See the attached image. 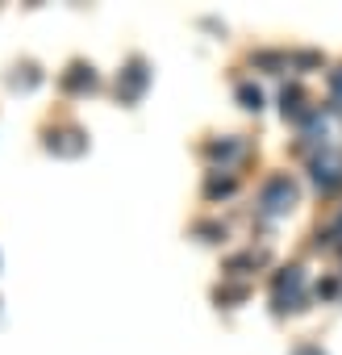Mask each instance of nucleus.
<instances>
[{
    "mask_svg": "<svg viewBox=\"0 0 342 355\" xmlns=\"http://www.w3.org/2000/svg\"><path fill=\"white\" fill-rule=\"evenodd\" d=\"M300 284H305L300 268L280 272L276 276V309H300Z\"/></svg>",
    "mask_w": 342,
    "mask_h": 355,
    "instance_id": "f257e3e1",
    "label": "nucleus"
},
{
    "mask_svg": "<svg viewBox=\"0 0 342 355\" xmlns=\"http://www.w3.org/2000/svg\"><path fill=\"white\" fill-rule=\"evenodd\" d=\"M292 201H296L292 180H288V175H276V180L267 184V193H263V209L267 214H284V209H292Z\"/></svg>",
    "mask_w": 342,
    "mask_h": 355,
    "instance_id": "f03ea898",
    "label": "nucleus"
},
{
    "mask_svg": "<svg viewBox=\"0 0 342 355\" xmlns=\"http://www.w3.org/2000/svg\"><path fill=\"white\" fill-rule=\"evenodd\" d=\"M313 180H317L321 189H338V184H342V155H338V150H330V155H321V159L313 163Z\"/></svg>",
    "mask_w": 342,
    "mask_h": 355,
    "instance_id": "7ed1b4c3",
    "label": "nucleus"
},
{
    "mask_svg": "<svg viewBox=\"0 0 342 355\" xmlns=\"http://www.w3.org/2000/svg\"><path fill=\"white\" fill-rule=\"evenodd\" d=\"M117 88H121V96H125V101H138V96H142V88H146V67H142V63H134V67L117 80Z\"/></svg>",
    "mask_w": 342,
    "mask_h": 355,
    "instance_id": "20e7f679",
    "label": "nucleus"
},
{
    "mask_svg": "<svg viewBox=\"0 0 342 355\" xmlns=\"http://www.w3.org/2000/svg\"><path fill=\"white\" fill-rule=\"evenodd\" d=\"M92 84H96L92 67H71V76H63V88H71V92H80V88H92Z\"/></svg>",
    "mask_w": 342,
    "mask_h": 355,
    "instance_id": "39448f33",
    "label": "nucleus"
},
{
    "mask_svg": "<svg viewBox=\"0 0 342 355\" xmlns=\"http://www.w3.org/2000/svg\"><path fill=\"white\" fill-rule=\"evenodd\" d=\"M80 134L71 130V134H59V142H51V150H63V155H80L84 150V142H75Z\"/></svg>",
    "mask_w": 342,
    "mask_h": 355,
    "instance_id": "423d86ee",
    "label": "nucleus"
},
{
    "mask_svg": "<svg viewBox=\"0 0 342 355\" xmlns=\"http://www.w3.org/2000/svg\"><path fill=\"white\" fill-rule=\"evenodd\" d=\"M238 96L246 101V109H259V101H263V96H259V88H251V84H242V88H238Z\"/></svg>",
    "mask_w": 342,
    "mask_h": 355,
    "instance_id": "0eeeda50",
    "label": "nucleus"
},
{
    "mask_svg": "<svg viewBox=\"0 0 342 355\" xmlns=\"http://www.w3.org/2000/svg\"><path fill=\"white\" fill-rule=\"evenodd\" d=\"M334 96H338V101H342V71H338V76H334Z\"/></svg>",
    "mask_w": 342,
    "mask_h": 355,
    "instance_id": "6e6552de",
    "label": "nucleus"
}]
</instances>
